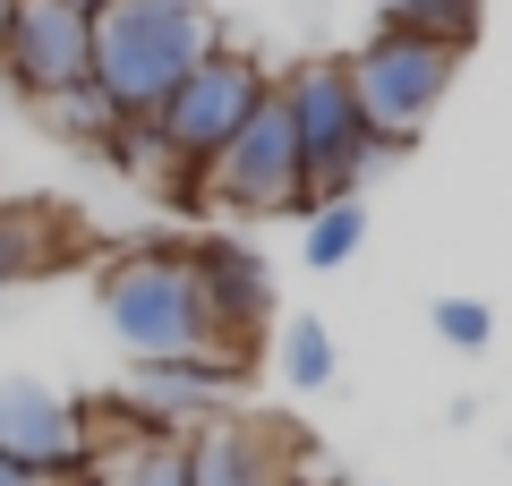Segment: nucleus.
Here are the masks:
<instances>
[{"label":"nucleus","instance_id":"nucleus-10","mask_svg":"<svg viewBox=\"0 0 512 486\" xmlns=\"http://www.w3.org/2000/svg\"><path fill=\"white\" fill-rule=\"evenodd\" d=\"M180 444H188V486H291V444L256 418H214Z\"/></svg>","mask_w":512,"mask_h":486},{"label":"nucleus","instance_id":"nucleus-11","mask_svg":"<svg viewBox=\"0 0 512 486\" xmlns=\"http://www.w3.org/2000/svg\"><path fill=\"white\" fill-rule=\"evenodd\" d=\"M188 265H197V290H205V307H214L222 342L248 350V342H256V324L274 316V282H265V256H248L239 239H197V248H188Z\"/></svg>","mask_w":512,"mask_h":486},{"label":"nucleus","instance_id":"nucleus-15","mask_svg":"<svg viewBox=\"0 0 512 486\" xmlns=\"http://www.w3.org/2000/svg\"><path fill=\"white\" fill-rule=\"evenodd\" d=\"M359 248H367V205L359 197H333V205L308 214V265L316 273H342Z\"/></svg>","mask_w":512,"mask_h":486},{"label":"nucleus","instance_id":"nucleus-6","mask_svg":"<svg viewBox=\"0 0 512 486\" xmlns=\"http://www.w3.org/2000/svg\"><path fill=\"white\" fill-rule=\"evenodd\" d=\"M197 197H214L222 214H308V180H299V137H291V111L282 94L248 111L231 145L197 171Z\"/></svg>","mask_w":512,"mask_h":486},{"label":"nucleus","instance_id":"nucleus-3","mask_svg":"<svg viewBox=\"0 0 512 486\" xmlns=\"http://www.w3.org/2000/svg\"><path fill=\"white\" fill-rule=\"evenodd\" d=\"M274 94H282V111H291V137H299L308 214H316V205H333V197H359V180L384 162V145H376V128H367L359 94H350L342 60H333V52L291 60V69L274 77Z\"/></svg>","mask_w":512,"mask_h":486},{"label":"nucleus","instance_id":"nucleus-7","mask_svg":"<svg viewBox=\"0 0 512 486\" xmlns=\"http://www.w3.org/2000/svg\"><path fill=\"white\" fill-rule=\"evenodd\" d=\"M0 77L26 103L86 86L94 77V18L69 0H0Z\"/></svg>","mask_w":512,"mask_h":486},{"label":"nucleus","instance_id":"nucleus-18","mask_svg":"<svg viewBox=\"0 0 512 486\" xmlns=\"http://www.w3.org/2000/svg\"><path fill=\"white\" fill-rule=\"evenodd\" d=\"M427 316H436L444 350H487V342H495V316H487V299H436Z\"/></svg>","mask_w":512,"mask_h":486},{"label":"nucleus","instance_id":"nucleus-1","mask_svg":"<svg viewBox=\"0 0 512 486\" xmlns=\"http://www.w3.org/2000/svg\"><path fill=\"white\" fill-rule=\"evenodd\" d=\"M103 324L128 359H239L248 367V350L222 342L188 248H171V239H146V248L103 265Z\"/></svg>","mask_w":512,"mask_h":486},{"label":"nucleus","instance_id":"nucleus-22","mask_svg":"<svg viewBox=\"0 0 512 486\" xmlns=\"http://www.w3.org/2000/svg\"><path fill=\"white\" fill-rule=\"evenodd\" d=\"M316 486H333V478H316Z\"/></svg>","mask_w":512,"mask_h":486},{"label":"nucleus","instance_id":"nucleus-20","mask_svg":"<svg viewBox=\"0 0 512 486\" xmlns=\"http://www.w3.org/2000/svg\"><path fill=\"white\" fill-rule=\"evenodd\" d=\"M163 9H197V18H205V0H163Z\"/></svg>","mask_w":512,"mask_h":486},{"label":"nucleus","instance_id":"nucleus-12","mask_svg":"<svg viewBox=\"0 0 512 486\" xmlns=\"http://www.w3.org/2000/svg\"><path fill=\"white\" fill-rule=\"evenodd\" d=\"M60 256H69V222L52 205H0V290L52 273Z\"/></svg>","mask_w":512,"mask_h":486},{"label":"nucleus","instance_id":"nucleus-19","mask_svg":"<svg viewBox=\"0 0 512 486\" xmlns=\"http://www.w3.org/2000/svg\"><path fill=\"white\" fill-rule=\"evenodd\" d=\"M0 486H52V478H43V469H26L18 452H0Z\"/></svg>","mask_w":512,"mask_h":486},{"label":"nucleus","instance_id":"nucleus-16","mask_svg":"<svg viewBox=\"0 0 512 486\" xmlns=\"http://www.w3.org/2000/svg\"><path fill=\"white\" fill-rule=\"evenodd\" d=\"M333 359H342V350H333L325 316H291V324H282V384H291V393H325Z\"/></svg>","mask_w":512,"mask_h":486},{"label":"nucleus","instance_id":"nucleus-17","mask_svg":"<svg viewBox=\"0 0 512 486\" xmlns=\"http://www.w3.org/2000/svg\"><path fill=\"white\" fill-rule=\"evenodd\" d=\"M384 26H410V35H436L461 52L478 26V0H384Z\"/></svg>","mask_w":512,"mask_h":486},{"label":"nucleus","instance_id":"nucleus-14","mask_svg":"<svg viewBox=\"0 0 512 486\" xmlns=\"http://www.w3.org/2000/svg\"><path fill=\"white\" fill-rule=\"evenodd\" d=\"M35 111H43V128H52V137H77V145H94V154H111V137L128 128L94 77H86V86H69V94H52V103H35Z\"/></svg>","mask_w":512,"mask_h":486},{"label":"nucleus","instance_id":"nucleus-9","mask_svg":"<svg viewBox=\"0 0 512 486\" xmlns=\"http://www.w3.org/2000/svg\"><path fill=\"white\" fill-rule=\"evenodd\" d=\"M0 452H18L26 469H43L52 486H69L77 469L94 461L86 444V418L35 376H0Z\"/></svg>","mask_w":512,"mask_h":486},{"label":"nucleus","instance_id":"nucleus-4","mask_svg":"<svg viewBox=\"0 0 512 486\" xmlns=\"http://www.w3.org/2000/svg\"><path fill=\"white\" fill-rule=\"evenodd\" d=\"M265 94H274V69H265L256 52H239V43H214V52L180 77V94L146 120V137L163 145L171 180H180L188 197H197V171L239 137V128H248V111L265 103Z\"/></svg>","mask_w":512,"mask_h":486},{"label":"nucleus","instance_id":"nucleus-21","mask_svg":"<svg viewBox=\"0 0 512 486\" xmlns=\"http://www.w3.org/2000/svg\"><path fill=\"white\" fill-rule=\"evenodd\" d=\"M69 9H86V18H94V9H111V0H69Z\"/></svg>","mask_w":512,"mask_h":486},{"label":"nucleus","instance_id":"nucleus-5","mask_svg":"<svg viewBox=\"0 0 512 486\" xmlns=\"http://www.w3.org/2000/svg\"><path fill=\"white\" fill-rule=\"evenodd\" d=\"M453 69H461L453 43L410 35V26H376L359 52H342V77H350V94H359V111H367V128H376L384 154L427 128V111L453 94Z\"/></svg>","mask_w":512,"mask_h":486},{"label":"nucleus","instance_id":"nucleus-8","mask_svg":"<svg viewBox=\"0 0 512 486\" xmlns=\"http://www.w3.org/2000/svg\"><path fill=\"white\" fill-rule=\"evenodd\" d=\"M239 376H248L239 359H137L120 384V410L146 418V435H197L231 410Z\"/></svg>","mask_w":512,"mask_h":486},{"label":"nucleus","instance_id":"nucleus-2","mask_svg":"<svg viewBox=\"0 0 512 486\" xmlns=\"http://www.w3.org/2000/svg\"><path fill=\"white\" fill-rule=\"evenodd\" d=\"M205 52H214V26L197 9H163V0L94 9V86L111 94L120 120H154Z\"/></svg>","mask_w":512,"mask_h":486},{"label":"nucleus","instance_id":"nucleus-13","mask_svg":"<svg viewBox=\"0 0 512 486\" xmlns=\"http://www.w3.org/2000/svg\"><path fill=\"white\" fill-rule=\"evenodd\" d=\"M94 486H188V444L180 435H128L94 452Z\"/></svg>","mask_w":512,"mask_h":486}]
</instances>
